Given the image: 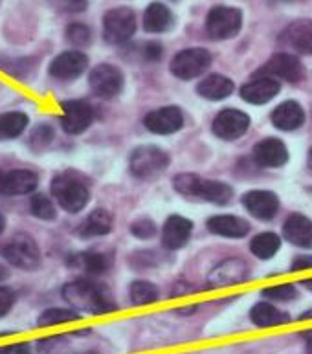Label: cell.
<instances>
[{
    "mask_svg": "<svg viewBox=\"0 0 312 354\" xmlns=\"http://www.w3.org/2000/svg\"><path fill=\"white\" fill-rule=\"evenodd\" d=\"M250 319L254 323L255 327L261 328H270V327H281L291 322V316L286 312L279 310L270 303H255L252 310H250Z\"/></svg>",
    "mask_w": 312,
    "mask_h": 354,
    "instance_id": "cell-25",
    "label": "cell"
},
{
    "mask_svg": "<svg viewBox=\"0 0 312 354\" xmlns=\"http://www.w3.org/2000/svg\"><path fill=\"white\" fill-rule=\"evenodd\" d=\"M281 248V239L279 235H275L272 232H265L259 233V235H255L252 239V243H250V252L255 255V257H259V259H270V257H274Z\"/></svg>",
    "mask_w": 312,
    "mask_h": 354,
    "instance_id": "cell-29",
    "label": "cell"
},
{
    "mask_svg": "<svg viewBox=\"0 0 312 354\" xmlns=\"http://www.w3.org/2000/svg\"><path fill=\"white\" fill-rule=\"evenodd\" d=\"M281 41L297 53L312 55V19H300L291 22L281 33Z\"/></svg>",
    "mask_w": 312,
    "mask_h": 354,
    "instance_id": "cell-19",
    "label": "cell"
},
{
    "mask_svg": "<svg viewBox=\"0 0 312 354\" xmlns=\"http://www.w3.org/2000/svg\"><path fill=\"white\" fill-rule=\"evenodd\" d=\"M63 297L72 307L86 310L95 316L118 310V305L114 303L111 294L107 292L105 286L89 279H80L64 285Z\"/></svg>",
    "mask_w": 312,
    "mask_h": 354,
    "instance_id": "cell-1",
    "label": "cell"
},
{
    "mask_svg": "<svg viewBox=\"0 0 312 354\" xmlns=\"http://www.w3.org/2000/svg\"><path fill=\"white\" fill-rule=\"evenodd\" d=\"M250 266L246 261L239 257H228L221 261L215 268L208 274V286L210 288H224V286L241 285L248 279Z\"/></svg>",
    "mask_w": 312,
    "mask_h": 354,
    "instance_id": "cell-10",
    "label": "cell"
},
{
    "mask_svg": "<svg viewBox=\"0 0 312 354\" xmlns=\"http://www.w3.org/2000/svg\"><path fill=\"white\" fill-rule=\"evenodd\" d=\"M283 235L297 248H312V221L302 213H292L283 224Z\"/></svg>",
    "mask_w": 312,
    "mask_h": 354,
    "instance_id": "cell-22",
    "label": "cell"
},
{
    "mask_svg": "<svg viewBox=\"0 0 312 354\" xmlns=\"http://www.w3.org/2000/svg\"><path fill=\"white\" fill-rule=\"evenodd\" d=\"M206 226L215 235L228 239H241L250 232L248 222L235 215H215L206 222Z\"/></svg>",
    "mask_w": 312,
    "mask_h": 354,
    "instance_id": "cell-24",
    "label": "cell"
},
{
    "mask_svg": "<svg viewBox=\"0 0 312 354\" xmlns=\"http://www.w3.org/2000/svg\"><path fill=\"white\" fill-rule=\"evenodd\" d=\"M89 85L95 95L100 97H114L123 88V74L122 70L116 68L114 64H98L90 70Z\"/></svg>",
    "mask_w": 312,
    "mask_h": 354,
    "instance_id": "cell-11",
    "label": "cell"
},
{
    "mask_svg": "<svg viewBox=\"0 0 312 354\" xmlns=\"http://www.w3.org/2000/svg\"><path fill=\"white\" fill-rule=\"evenodd\" d=\"M300 319H302V322H307V319H312V310L303 312L302 316H300Z\"/></svg>",
    "mask_w": 312,
    "mask_h": 354,
    "instance_id": "cell-45",
    "label": "cell"
},
{
    "mask_svg": "<svg viewBox=\"0 0 312 354\" xmlns=\"http://www.w3.org/2000/svg\"><path fill=\"white\" fill-rule=\"evenodd\" d=\"M312 268V255H300L294 259L291 270L292 272H303V270H311Z\"/></svg>",
    "mask_w": 312,
    "mask_h": 354,
    "instance_id": "cell-43",
    "label": "cell"
},
{
    "mask_svg": "<svg viewBox=\"0 0 312 354\" xmlns=\"http://www.w3.org/2000/svg\"><path fill=\"white\" fill-rule=\"evenodd\" d=\"M302 338L305 342V351H307V354H312V328L302 333Z\"/></svg>",
    "mask_w": 312,
    "mask_h": 354,
    "instance_id": "cell-44",
    "label": "cell"
},
{
    "mask_svg": "<svg viewBox=\"0 0 312 354\" xmlns=\"http://www.w3.org/2000/svg\"><path fill=\"white\" fill-rule=\"evenodd\" d=\"M4 224H6V222H4V217H2V215H0V233L4 232Z\"/></svg>",
    "mask_w": 312,
    "mask_h": 354,
    "instance_id": "cell-48",
    "label": "cell"
},
{
    "mask_svg": "<svg viewBox=\"0 0 312 354\" xmlns=\"http://www.w3.org/2000/svg\"><path fill=\"white\" fill-rule=\"evenodd\" d=\"M162 53H164V50H162L160 43H149L143 46V57L147 61H160Z\"/></svg>",
    "mask_w": 312,
    "mask_h": 354,
    "instance_id": "cell-40",
    "label": "cell"
},
{
    "mask_svg": "<svg viewBox=\"0 0 312 354\" xmlns=\"http://www.w3.org/2000/svg\"><path fill=\"white\" fill-rule=\"evenodd\" d=\"M0 255L11 266L21 270L37 268L41 263V252L37 243L30 235H15L0 248Z\"/></svg>",
    "mask_w": 312,
    "mask_h": 354,
    "instance_id": "cell-5",
    "label": "cell"
},
{
    "mask_svg": "<svg viewBox=\"0 0 312 354\" xmlns=\"http://www.w3.org/2000/svg\"><path fill=\"white\" fill-rule=\"evenodd\" d=\"M52 195L64 212L77 213L86 206L90 198L89 184L75 173H61L50 184Z\"/></svg>",
    "mask_w": 312,
    "mask_h": 354,
    "instance_id": "cell-3",
    "label": "cell"
},
{
    "mask_svg": "<svg viewBox=\"0 0 312 354\" xmlns=\"http://www.w3.org/2000/svg\"><path fill=\"white\" fill-rule=\"evenodd\" d=\"M15 305V292L8 286H0V317L6 316Z\"/></svg>",
    "mask_w": 312,
    "mask_h": 354,
    "instance_id": "cell-39",
    "label": "cell"
},
{
    "mask_svg": "<svg viewBox=\"0 0 312 354\" xmlns=\"http://www.w3.org/2000/svg\"><path fill=\"white\" fill-rule=\"evenodd\" d=\"M257 75H268L277 81L300 83L305 77V66L296 55L291 53H275L266 61V64L257 72Z\"/></svg>",
    "mask_w": 312,
    "mask_h": 354,
    "instance_id": "cell-9",
    "label": "cell"
},
{
    "mask_svg": "<svg viewBox=\"0 0 312 354\" xmlns=\"http://www.w3.org/2000/svg\"><path fill=\"white\" fill-rule=\"evenodd\" d=\"M0 354H32L28 344H11L0 347Z\"/></svg>",
    "mask_w": 312,
    "mask_h": 354,
    "instance_id": "cell-42",
    "label": "cell"
},
{
    "mask_svg": "<svg viewBox=\"0 0 312 354\" xmlns=\"http://www.w3.org/2000/svg\"><path fill=\"white\" fill-rule=\"evenodd\" d=\"M131 233L138 239H151L156 233V226L151 218H138L131 224Z\"/></svg>",
    "mask_w": 312,
    "mask_h": 354,
    "instance_id": "cell-38",
    "label": "cell"
},
{
    "mask_svg": "<svg viewBox=\"0 0 312 354\" xmlns=\"http://www.w3.org/2000/svg\"><path fill=\"white\" fill-rule=\"evenodd\" d=\"M53 140V131L50 125H37L33 129L32 136H30V143L33 149H44L50 145Z\"/></svg>",
    "mask_w": 312,
    "mask_h": 354,
    "instance_id": "cell-37",
    "label": "cell"
},
{
    "mask_svg": "<svg viewBox=\"0 0 312 354\" xmlns=\"http://www.w3.org/2000/svg\"><path fill=\"white\" fill-rule=\"evenodd\" d=\"M302 285H303V286H307L309 290H312V277H311V279H303V281H302Z\"/></svg>",
    "mask_w": 312,
    "mask_h": 354,
    "instance_id": "cell-46",
    "label": "cell"
},
{
    "mask_svg": "<svg viewBox=\"0 0 312 354\" xmlns=\"http://www.w3.org/2000/svg\"><path fill=\"white\" fill-rule=\"evenodd\" d=\"M309 165H311V167H312V149H311V151H309Z\"/></svg>",
    "mask_w": 312,
    "mask_h": 354,
    "instance_id": "cell-49",
    "label": "cell"
},
{
    "mask_svg": "<svg viewBox=\"0 0 312 354\" xmlns=\"http://www.w3.org/2000/svg\"><path fill=\"white\" fill-rule=\"evenodd\" d=\"M143 125L149 133L167 136L184 127V114L178 106H162V109L149 112L147 116L143 118Z\"/></svg>",
    "mask_w": 312,
    "mask_h": 354,
    "instance_id": "cell-14",
    "label": "cell"
},
{
    "mask_svg": "<svg viewBox=\"0 0 312 354\" xmlns=\"http://www.w3.org/2000/svg\"><path fill=\"white\" fill-rule=\"evenodd\" d=\"M233 81L226 75H221V74H213V75H208L206 80H202L196 86V92L199 95H202L204 100H210V101H221L224 97L233 92Z\"/></svg>",
    "mask_w": 312,
    "mask_h": 354,
    "instance_id": "cell-26",
    "label": "cell"
},
{
    "mask_svg": "<svg viewBox=\"0 0 312 354\" xmlns=\"http://www.w3.org/2000/svg\"><path fill=\"white\" fill-rule=\"evenodd\" d=\"M136 32V15L129 8H114L103 17V37L109 44H123Z\"/></svg>",
    "mask_w": 312,
    "mask_h": 354,
    "instance_id": "cell-7",
    "label": "cell"
},
{
    "mask_svg": "<svg viewBox=\"0 0 312 354\" xmlns=\"http://www.w3.org/2000/svg\"><path fill=\"white\" fill-rule=\"evenodd\" d=\"M37 187V175L28 169H11L0 173V193L8 196L28 195Z\"/></svg>",
    "mask_w": 312,
    "mask_h": 354,
    "instance_id": "cell-17",
    "label": "cell"
},
{
    "mask_svg": "<svg viewBox=\"0 0 312 354\" xmlns=\"http://www.w3.org/2000/svg\"><path fill=\"white\" fill-rule=\"evenodd\" d=\"M77 319H80V314L70 308H48L39 316L37 325L39 327H55V325L77 322Z\"/></svg>",
    "mask_w": 312,
    "mask_h": 354,
    "instance_id": "cell-32",
    "label": "cell"
},
{
    "mask_svg": "<svg viewBox=\"0 0 312 354\" xmlns=\"http://www.w3.org/2000/svg\"><path fill=\"white\" fill-rule=\"evenodd\" d=\"M28 127V116L22 112H6L0 114V140H11L21 136Z\"/></svg>",
    "mask_w": 312,
    "mask_h": 354,
    "instance_id": "cell-30",
    "label": "cell"
},
{
    "mask_svg": "<svg viewBox=\"0 0 312 354\" xmlns=\"http://www.w3.org/2000/svg\"><path fill=\"white\" fill-rule=\"evenodd\" d=\"M193 232V222L182 215H171L162 230V244L167 250L184 248Z\"/></svg>",
    "mask_w": 312,
    "mask_h": 354,
    "instance_id": "cell-20",
    "label": "cell"
},
{
    "mask_svg": "<svg viewBox=\"0 0 312 354\" xmlns=\"http://www.w3.org/2000/svg\"><path fill=\"white\" fill-rule=\"evenodd\" d=\"M61 125L64 133L68 134H81L90 127V123L94 122V111L86 101L70 100L61 103Z\"/></svg>",
    "mask_w": 312,
    "mask_h": 354,
    "instance_id": "cell-12",
    "label": "cell"
},
{
    "mask_svg": "<svg viewBox=\"0 0 312 354\" xmlns=\"http://www.w3.org/2000/svg\"><path fill=\"white\" fill-rule=\"evenodd\" d=\"M50 2L64 11H80L85 8V0H50Z\"/></svg>",
    "mask_w": 312,
    "mask_h": 354,
    "instance_id": "cell-41",
    "label": "cell"
},
{
    "mask_svg": "<svg viewBox=\"0 0 312 354\" xmlns=\"http://www.w3.org/2000/svg\"><path fill=\"white\" fill-rule=\"evenodd\" d=\"M80 265L85 268L86 274L100 275L109 270L111 261H109L107 255L98 254V252H86V254L80 255Z\"/></svg>",
    "mask_w": 312,
    "mask_h": 354,
    "instance_id": "cell-33",
    "label": "cell"
},
{
    "mask_svg": "<svg viewBox=\"0 0 312 354\" xmlns=\"http://www.w3.org/2000/svg\"><path fill=\"white\" fill-rule=\"evenodd\" d=\"M250 127V116L237 109H224L215 116L212 129L221 140H237Z\"/></svg>",
    "mask_w": 312,
    "mask_h": 354,
    "instance_id": "cell-13",
    "label": "cell"
},
{
    "mask_svg": "<svg viewBox=\"0 0 312 354\" xmlns=\"http://www.w3.org/2000/svg\"><path fill=\"white\" fill-rule=\"evenodd\" d=\"M129 297L136 307L151 305L158 299V288L149 281H134L133 285L129 286Z\"/></svg>",
    "mask_w": 312,
    "mask_h": 354,
    "instance_id": "cell-31",
    "label": "cell"
},
{
    "mask_svg": "<svg viewBox=\"0 0 312 354\" xmlns=\"http://www.w3.org/2000/svg\"><path fill=\"white\" fill-rule=\"evenodd\" d=\"M261 294H263V297H266V299H272V301H283V303L292 301V299H296L297 297L296 286L291 285V283L268 286V288H265Z\"/></svg>",
    "mask_w": 312,
    "mask_h": 354,
    "instance_id": "cell-34",
    "label": "cell"
},
{
    "mask_svg": "<svg viewBox=\"0 0 312 354\" xmlns=\"http://www.w3.org/2000/svg\"><path fill=\"white\" fill-rule=\"evenodd\" d=\"M254 160L261 167H281L288 160V151L277 138H265L254 147Z\"/></svg>",
    "mask_w": 312,
    "mask_h": 354,
    "instance_id": "cell-21",
    "label": "cell"
},
{
    "mask_svg": "<svg viewBox=\"0 0 312 354\" xmlns=\"http://www.w3.org/2000/svg\"><path fill=\"white\" fill-rule=\"evenodd\" d=\"M173 26V13L160 2H153L143 13V28L151 33H164Z\"/></svg>",
    "mask_w": 312,
    "mask_h": 354,
    "instance_id": "cell-27",
    "label": "cell"
},
{
    "mask_svg": "<svg viewBox=\"0 0 312 354\" xmlns=\"http://www.w3.org/2000/svg\"><path fill=\"white\" fill-rule=\"evenodd\" d=\"M112 230V217L107 209H94L80 226L81 237H101Z\"/></svg>",
    "mask_w": 312,
    "mask_h": 354,
    "instance_id": "cell-28",
    "label": "cell"
},
{
    "mask_svg": "<svg viewBox=\"0 0 312 354\" xmlns=\"http://www.w3.org/2000/svg\"><path fill=\"white\" fill-rule=\"evenodd\" d=\"M212 64V53L204 48H187L182 50L173 57L169 68L175 77L184 81L195 80L204 74Z\"/></svg>",
    "mask_w": 312,
    "mask_h": 354,
    "instance_id": "cell-8",
    "label": "cell"
},
{
    "mask_svg": "<svg viewBox=\"0 0 312 354\" xmlns=\"http://www.w3.org/2000/svg\"><path fill=\"white\" fill-rule=\"evenodd\" d=\"M89 66V57L80 50H68L59 53L50 63V75L59 81L77 80Z\"/></svg>",
    "mask_w": 312,
    "mask_h": 354,
    "instance_id": "cell-15",
    "label": "cell"
},
{
    "mask_svg": "<svg viewBox=\"0 0 312 354\" xmlns=\"http://www.w3.org/2000/svg\"><path fill=\"white\" fill-rule=\"evenodd\" d=\"M243 204L246 212L259 221H272L279 212V198L272 191H248L243 196Z\"/></svg>",
    "mask_w": 312,
    "mask_h": 354,
    "instance_id": "cell-16",
    "label": "cell"
},
{
    "mask_svg": "<svg viewBox=\"0 0 312 354\" xmlns=\"http://www.w3.org/2000/svg\"><path fill=\"white\" fill-rule=\"evenodd\" d=\"M272 125L279 131H296L305 122V111L297 101H285L272 111Z\"/></svg>",
    "mask_w": 312,
    "mask_h": 354,
    "instance_id": "cell-23",
    "label": "cell"
},
{
    "mask_svg": "<svg viewBox=\"0 0 312 354\" xmlns=\"http://www.w3.org/2000/svg\"><path fill=\"white\" fill-rule=\"evenodd\" d=\"M66 39L74 46H89L90 41H92V32H90V28L86 24L74 22V24H70L66 28Z\"/></svg>",
    "mask_w": 312,
    "mask_h": 354,
    "instance_id": "cell-36",
    "label": "cell"
},
{
    "mask_svg": "<svg viewBox=\"0 0 312 354\" xmlns=\"http://www.w3.org/2000/svg\"><path fill=\"white\" fill-rule=\"evenodd\" d=\"M281 2H286V0H281Z\"/></svg>",
    "mask_w": 312,
    "mask_h": 354,
    "instance_id": "cell-50",
    "label": "cell"
},
{
    "mask_svg": "<svg viewBox=\"0 0 312 354\" xmlns=\"http://www.w3.org/2000/svg\"><path fill=\"white\" fill-rule=\"evenodd\" d=\"M281 83L268 75H257L241 88V97L252 105H265L279 94Z\"/></svg>",
    "mask_w": 312,
    "mask_h": 354,
    "instance_id": "cell-18",
    "label": "cell"
},
{
    "mask_svg": "<svg viewBox=\"0 0 312 354\" xmlns=\"http://www.w3.org/2000/svg\"><path fill=\"white\" fill-rule=\"evenodd\" d=\"M6 275H8V272H6V268H2V266H0V281L6 279Z\"/></svg>",
    "mask_w": 312,
    "mask_h": 354,
    "instance_id": "cell-47",
    "label": "cell"
},
{
    "mask_svg": "<svg viewBox=\"0 0 312 354\" xmlns=\"http://www.w3.org/2000/svg\"><path fill=\"white\" fill-rule=\"evenodd\" d=\"M243 26V13L237 8L215 6L206 17V32L215 41L235 37Z\"/></svg>",
    "mask_w": 312,
    "mask_h": 354,
    "instance_id": "cell-6",
    "label": "cell"
},
{
    "mask_svg": "<svg viewBox=\"0 0 312 354\" xmlns=\"http://www.w3.org/2000/svg\"><path fill=\"white\" fill-rule=\"evenodd\" d=\"M30 207H32V213L37 218H43V221H53L55 218V206L46 195L33 196L32 202H30Z\"/></svg>",
    "mask_w": 312,
    "mask_h": 354,
    "instance_id": "cell-35",
    "label": "cell"
},
{
    "mask_svg": "<svg viewBox=\"0 0 312 354\" xmlns=\"http://www.w3.org/2000/svg\"><path fill=\"white\" fill-rule=\"evenodd\" d=\"M169 165V154L164 149L154 147V145H142L131 153L129 167L136 178L147 180L160 175L162 171Z\"/></svg>",
    "mask_w": 312,
    "mask_h": 354,
    "instance_id": "cell-4",
    "label": "cell"
},
{
    "mask_svg": "<svg viewBox=\"0 0 312 354\" xmlns=\"http://www.w3.org/2000/svg\"><path fill=\"white\" fill-rule=\"evenodd\" d=\"M176 193L187 196V198H201V201L213 202V204H228L232 201V187L224 182L217 180L201 178L193 173H182L173 180Z\"/></svg>",
    "mask_w": 312,
    "mask_h": 354,
    "instance_id": "cell-2",
    "label": "cell"
}]
</instances>
